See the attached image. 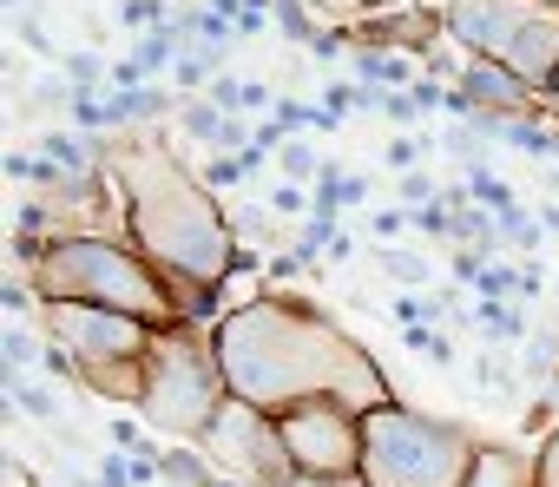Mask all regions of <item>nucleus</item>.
Returning a JSON list of instances; mask_svg holds the SVG:
<instances>
[{
	"instance_id": "1",
	"label": "nucleus",
	"mask_w": 559,
	"mask_h": 487,
	"mask_svg": "<svg viewBox=\"0 0 559 487\" xmlns=\"http://www.w3.org/2000/svg\"><path fill=\"white\" fill-rule=\"evenodd\" d=\"M211 356L224 369V389L263 415H290L304 402L376 415L395 402L382 363L310 297H257L250 310H230L211 330Z\"/></svg>"
},
{
	"instance_id": "2",
	"label": "nucleus",
	"mask_w": 559,
	"mask_h": 487,
	"mask_svg": "<svg viewBox=\"0 0 559 487\" xmlns=\"http://www.w3.org/2000/svg\"><path fill=\"white\" fill-rule=\"evenodd\" d=\"M106 178H119L126 191V243H139L158 277H191L217 290L250 258L230 230V211H217L204 171H185V158L165 139H126Z\"/></svg>"
},
{
	"instance_id": "3",
	"label": "nucleus",
	"mask_w": 559,
	"mask_h": 487,
	"mask_svg": "<svg viewBox=\"0 0 559 487\" xmlns=\"http://www.w3.org/2000/svg\"><path fill=\"white\" fill-rule=\"evenodd\" d=\"M27 284L40 290V304H93V310H119L139 317L152 330H178V304L158 277V264L139 243H119L106 230H60L47 237V251L27 264Z\"/></svg>"
},
{
	"instance_id": "4",
	"label": "nucleus",
	"mask_w": 559,
	"mask_h": 487,
	"mask_svg": "<svg viewBox=\"0 0 559 487\" xmlns=\"http://www.w3.org/2000/svg\"><path fill=\"white\" fill-rule=\"evenodd\" d=\"M480 435L421 408H376L362 415V474L369 487H461L474 467Z\"/></svg>"
},
{
	"instance_id": "5",
	"label": "nucleus",
	"mask_w": 559,
	"mask_h": 487,
	"mask_svg": "<svg viewBox=\"0 0 559 487\" xmlns=\"http://www.w3.org/2000/svg\"><path fill=\"white\" fill-rule=\"evenodd\" d=\"M230 389H224V369L211 356V330L198 336L191 323L165 330L145 356V395H139V421L152 435H171V441H204L211 421L224 415Z\"/></svg>"
},
{
	"instance_id": "6",
	"label": "nucleus",
	"mask_w": 559,
	"mask_h": 487,
	"mask_svg": "<svg viewBox=\"0 0 559 487\" xmlns=\"http://www.w3.org/2000/svg\"><path fill=\"white\" fill-rule=\"evenodd\" d=\"M211 454V467L237 487H297V461L284 448V421L250 408V402H224V415L211 421V435L198 441Z\"/></svg>"
},
{
	"instance_id": "7",
	"label": "nucleus",
	"mask_w": 559,
	"mask_h": 487,
	"mask_svg": "<svg viewBox=\"0 0 559 487\" xmlns=\"http://www.w3.org/2000/svg\"><path fill=\"white\" fill-rule=\"evenodd\" d=\"M40 336L60 343V349L80 363V376H93V369L145 363L165 330H152V323H139V317H119V310H93V304H40ZM80 389H86V382H80Z\"/></svg>"
},
{
	"instance_id": "8",
	"label": "nucleus",
	"mask_w": 559,
	"mask_h": 487,
	"mask_svg": "<svg viewBox=\"0 0 559 487\" xmlns=\"http://www.w3.org/2000/svg\"><path fill=\"white\" fill-rule=\"evenodd\" d=\"M284 421V448L297 461V480H336V474H362V415L343 402H304Z\"/></svg>"
},
{
	"instance_id": "9",
	"label": "nucleus",
	"mask_w": 559,
	"mask_h": 487,
	"mask_svg": "<svg viewBox=\"0 0 559 487\" xmlns=\"http://www.w3.org/2000/svg\"><path fill=\"white\" fill-rule=\"evenodd\" d=\"M533 0H441L448 40L461 47V60H507L513 34L533 21Z\"/></svg>"
},
{
	"instance_id": "10",
	"label": "nucleus",
	"mask_w": 559,
	"mask_h": 487,
	"mask_svg": "<svg viewBox=\"0 0 559 487\" xmlns=\"http://www.w3.org/2000/svg\"><path fill=\"white\" fill-rule=\"evenodd\" d=\"M349 34H356V47L428 60V54L448 40V21H441V8H402V14H369V21H349Z\"/></svg>"
},
{
	"instance_id": "11",
	"label": "nucleus",
	"mask_w": 559,
	"mask_h": 487,
	"mask_svg": "<svg viewBox=\"0 0 559 487\" xmlns=\"http://www.w3.org/2000/svg\"><path fill=\"white\" fill-rule=\"evenodd\" d=\"M454 93H467L474 112H539V93L507 60H467V73H461Z\"/></svg>"
},
{
	"instance_id": "12",
	"label": "nucleus",
	"mask_w": 559,
	"mask_h": 487,
	"mask_svg": "<svg viewBox=\"0 0 559 487\" xmlns=\"http://www.w3.org/2000/svg\"><path fill=\"white\" fill-rule=\"evenodd\" d=\"M507 67L533 86V93H546V80L559 73V21L552 14H533L520 34H513V47H507Z\"/></svg>"
},
{
	"instance_id": "13",
	"label": "nucleus",
	"mask_w": 559,
	"mask_h": 487,
	"mask_svg": "<svg viewBox=\"0 0 559 487\" xmlns=\"http://www.w3.org/2000/svg\"><path fill=\"white\" fill-rule=\"evenodd\" d=\"M461 487H533V454L513 441H480Z\"/></svg>"
},
{
	"instance_id": "14",
	"label": "nucleus",
	"mask_w": 559,
	"mask_h": 487,
	"mask_svg": "<svg viewBox=\"0 0 559 487\" xmlns=\"http://www.w3.org/2000/svg\"><path fill=\"white\" fill-rule=\"evenodd\" d=\"M158 467H165V487H224V474L211 467L204 448H165Z\"/></svg>"
},
{
	"instance_id": "15",
	"label": "nucleus",
	"mask_w": 559,
	"mask_h": 487,
	"mask_svg": "<svg viewBox=\"0 0 559 487\" xmlns=\"http://www.w3.org/2000/svg\"><path fill=\"white\" fill-rule=\"evenodd\" d=\"M8 402H14V415L60 428V395H53L47 382H34V376H8Z\"/></svg>"
},
{
	"instance_id": "16",
	"label": "nucleus",
	"mask_w": 559,
	"mask_h": 487,
	"mask_svg": "<svg viewBox=\"0 0 559 487\" xmlns=\"http://www.w3.org/2000/svg\"><path fill=\"white\" fill-rule=\"evenodd\" d=\"M178 126H185V139H191V145L217 152V145H224V126H230V112H217L211 99H185V106H178Z\"/></svg>"
},
{
	"instance_id": "17",
	"label": "nucleus",
	"mask_w": 559,
	"mask_h": 487,
	"mask_svg": "<svg viewBox=\"0 0 559 487\" xmlns=\"http://www.w3.org/2000/svg\"><path fill=\"white\" fill-rule=\"evenodd\" d=\"M224 73V54H211V47H185L178 54V67H171V93H211V80Z\"/></svg>"
},
{
	"instance_id": "18",
	"label": "nucleus",
	"mask_w": 559,
	"mask_h": 487,
	"mask_svg": "<svg viewBox=\"0 0 559 487\" xmlns=\"http://www.w3.org/2000/svg\"><path fill=\"white\" fill-rule=\"evenodd\" d=\"M467 198H474L480 211H493V217H513V211H520L513 185H507L500 171H487V165H467Z\"/></svg>"
},
{
	"instance_id": "19",
	"label": "nucleus",
	"mask_w": 559,
	"mask_h": 487,
	"mask_svg": "<svg viewBox=\"0 0 559 487\" xmlns=\"http://www.w3.org/2000/svg\"><path fill=\"white\" fill-rule=\"evenodd\" d=\"M270 27H276V40H290V47H310V40L323 34L304 0H270Z\"/></svg>"
},
{
	"instance_id": "20",
	"label": "nucleus",
	"mask_w": 559,
	"mask_h": 487,
	"mask_svg": "<svg viewBox=\"0 0 559 487\" xmlns=\"http://www.w3.org/2000/svg\"><path fill=\"white\" fill-rule=\"evenodd\" d=\"M474 382L493 389V395H520L526 376H520V363H513L507 349H480V356H474Z\"/></svg>"
},
{
	"instance_id": "21",
	"label": "nucleus",
	"mask_w": 559,
	"mask_h": 487,
	"mask_svg": "<svg viewBox=\"0 0 559 487\" xmlns=\"http://www.w3.org/2000/svg\"><path fill=\"white\" fill-rule=\"evenodd\" d=\"M323 165H330V158H323V152H317V145H310L304 132H297V139H290L284 152H276V171H284L290 185H317V178H323Z\"/></svg>"
},
{
	"instance_id": "22",
	"label": "nucleus",
	"mask_w": 559,
	"mask_h": 487,
	"mask_svg": "<svg viewBox=\"0 0 559 487\" xmlns=\"http://www.w3.org/2000/svg\"><path fill=\"white\" fill-rule=\"evenodd\" d=\"M474 317H480V336H493V343H526L533 336L520 304H474Z\"/></svg>"
},
{
	"instance_id": "23",
	"label": "nucleus",
	"mask_w": 559,
	"mask_h": 487,
	"mask_svg": "<svg viewBox=\"0 0 559 487\" xmlns=\"http://www.w3.org/2000/svg\"><path fill=\"white\" fill-rule=\"evenodd\" d=\"M0 356H8V376H27V369L47 356V336H34L27 323H8V336H0Z\"/></svg>"
},
{
	"instance_id": "24",
	"label": "nucleus",
	"mask_w": 559,
	"mask_h": 487,
	"mask_svg": "<svg viewBox=\"0 0 559 487\" xmlns=\"http://www.w3.org/2000/svg\"><path fill=\"white\" fill-rule=\"evenodd\" d=\"M230 230H237V243H276V211L270 204H230Z\"/></svg>"
},
{
	"instance_id": "25",
	"label": "nucleus",
	"mask_w": 559,
	"mask_h": 487,
	"mask_svg": "<svg viewBox=\"0 0 559 487\" xmlns=\"http://www.w3.org/2000/svg\"><path fill=\"white\" fill-rule=\"evenodd\" d=\"M402 343H408L421 363H435V369H454V343H448V330H441V323H415V330H402Z\"/></svg>"
},
{
	"instance_id": "26",
	"label": "nucleus",
	"mask_w": 559,
	"mask_h": 487,
	"mask_svg": "<svg viewBox=\"0 0 559 487\" xmlns=\"http://www.w3.org/2000/svg\"><path fill=\"white\" fill-rule=\"evenodd\" d=\"M382 277H395V284L421 290L435 271H428V258H421V251H402V243H382Z\"/></svg>"
},
{
	"instance_id": "27",
	"label": "nucleus",
	"mask_w": 559,
	"mask_h": 487,
	"mask_svg": "<svg viewBox=\"0 0 559 487\" xmlns=\"http://www.w3.org/2000/svg\"><path fill=\"white\" fill-rule=\"evenodd\" d=\"M467 297H474V304H520V271H513V264H487Z\"/></svg>"
},
{
	"instance_id": "28",
	"label": "nucleus",
	"mask_w": 559,
	"mask_h": 487,
	"mask_svg": "<svg viewBox=\"0 0 559 487\" xmlns=\"http://www.w3.org/2000/svg\"><path fill=\"white\" fill-rule=\"evenodd\" d=\"M284 132H336V119L323 112V106H304V99H276V112H270Z\"/></svg>"
},
{
	"instance_id": "29",
	"label": "nucleus",
	"mask_w": 559,
	"mask_h": 487,
	"mask_svg": "<svg viewBox=\"0 0 559 487\" xmlns=\"http://www.w3.org/2000/svg\"><path fill=\"white\" fill-rule=\"evenodd\" d=\"M343 165H323V178L310 185V217H323V224H336V211H343Z\"/></svg>"
},
{
	"instance_id": "30",
	"label": "nucleus",
	"mask_w": 559,
	"mask_h": 487,
	"mask_svg": "<svg viewBox=\"0 0 559 487\" xmlns=\"http://www.w3.org/2000/svg\"><path fill=\"white\" fill-rule=\"evenodd\" d=\"M395 323H402V330H415V323H448V297L408 290V297H395Z\"/></svg>"
},
{
	"instance_id": "31",
	"label": "nucleus",
	"mask_w": 559,
	"mask_h": 487,
	"mask_svg": "<svg viewBox=\"0 0 559 487\" xmlns=\"http://www.w3.org/2000/svg\"><path fill=\"white\" fill-rule=\"evenodd\" d=\"M428 152H435V139H421V132H402V139H389V152H382V165L408 178V171H421V158H428Z\"/></svg>"
},
{
	"instance_id": "32",
	"label": "nucleus",
	"mask_w": 559,
	"mask_h": 487,
	"mask_svg": "<svg viewBox=\"0 0 559 487\" xmlns=\"http://www.w3.org/2000/svg\"><path fill=\"white\" fill-rule=\"evenodd\" d=\"M165 21H171V0H119V27H132V34H152Z\"/></svg>"
},
{
	"instance_id": "33",
	"label": "nucleus",
	"mask_w": 559,
	"mask_h": 487,
	"mask_svg": "<svg viewBox=\"0 0 559 487\" xmlns=\"http://www.w3.org/2000/svg\"><path fill=\"white\" fill-rule=\"evenodd\" d=\"M263 204H270L276 217H310V185H290V178H276V185L263 191Z\"/></svg>"
},
{
	"instance_id": "34",
	"label": "nucleus",
	"mask_w": 559,
	"mask_h": 487,
	"mask_svg": "<svg viewBox=\"0 0 559 487\" xmlns=\"http://www.w3.org/2000/svg\"><path fill=\"white\" fill-rule=\"evenodd\" d=\"M204 99H211L217 112H230V119H243V106H250V80H230V73H217Z\"/></svg>"
},
{
	"instance_id": "35",
	"label": "nucleus",
	"mask_w": 559,
	"mask_h": 487,
	"mask_svg": "<svg viewBox=\"0 0 559 487\" xmlns=\"http://www.w3.org/2000/svg\"><path fill=\"white\" fill-rule=\"evenodd\" d=\"M330 237H336V224H323V217H310V224L297 230V243H290V251H297L304 264H317V258H330Z\"/></svg>"
},
{
	"instance_id": "36",
	"label": "nucleus",
	"mask_w": 559,
	"mask_h": 487,
	"mask_svg": "<svg viewBox=\"0 0 559 487\" xmlns=\"http://www.w3.org/2000/svg\"><path fill=\"white\" fill-rule=\"evenodd\" d=\"M356 54V34L349 27H323L317 40H310V60H323V67H336V60H349Z\"/></svg>"
},
{
	"instance_id": "37",
	"label": "nucleus",
	"mask_w": 559,
	"mask_h": 487,
	"mask_svg": "<svg viewBox=\"0 0 559 487\" xmlns=\"http://www.w3.org/2000/svg\"><path fill=\"white\" fill-rule=\"evenodd\" d=\"M349 73H356V86H376V93H382V80H389V54L356 47V54H349Z\"/></svg>"
},
{
	"instance_id": "38",
	"label": "nucleus",
	"mask_w": 559,
	"mask_h": 487,
	"mask_svg": "<svg viewBox=\"0 0 559 487\" xmlns=\"http://www.w3.org/2000/svg\"><path fill=\"white\" fill-rule=\"evenodd\" d=\"M323 112H330V119L362 112V86H356V80H330V86H323Z\"/></svg>"
},
{
	"instance_id": "39",
	"label": "nucleus",
	"mask_w": 559,
	"mask_h": 487,
	"mask_svg": "<svg viewBox=\"0 0 559 487\" xmlns=\"http://www.w3.org/2000/svg\"><path fill=\"white\" fill-rule=\"evenodd\" d=\"M40 290H27V284H0V310H8V323H27V317H40V304H34Z\"/></svg>"
},
{
	"instance_id": "40",
	"label": "nucleus",
	"mask_w": 559,
	"mask_h": 487,
	"mask_svg": "<svg viewBox=\"0 0 559 487\" xmlns=\"http://www.w3.org/2000/svg\"><path fill=\"white\" fill-rule=\"evenodd\" d=\"M14 34H21V47H27V54H47V60H67V54L53 47V34H47V27H40L34 14H14Z\"/></svg>"
},
{
	"instance_id": "41",
	"label": "nucleus",
	"mask_w": 559,
	"mask_h": 487,
	"mask_svg": "<svg viewBox=\"0 0 559 487\" xmlns=\"http://www.w3.org/2000/svg\"><path fill=\"white\" fill-rule=\"evenodd\" d=\"M243 178H250L243 158H211V165H204V185H211V191H237Z\"/></svg>"
},
{
	"instance_id": "42",
	"label": "nucleus",
	"mask_w": 559,
	"mask_h": 487,
	"mask_svg": "<svg viewBox=\"0 0 559 487\" xmlns=\"http://www.w3.org/2000/svg\"><path fill=\"white\" fill-rule=\"evenodd\" d=\"M402 204H408V211H428V204H441V185H435L428 171H408V178H402Z\"/></svg>"
},
{
	"instance_id": "43",
	"label": "nucleus",
	"mask_w": 559,
	"mask_h": 487,
	"mask_svg": "<svg viewBox=\"0 0 559 487\" xmlns=\"http://www.w3.org/2000/svg\"><path fill=\"white\" fill-rule=\"evenodd\" d=\"M533 487H559V428L539 441V454H533Z\"/></svg>"
},
{
	"instance_id": "44",
	"label": "nucleus",
	"mask_w": 559,
	"mask_h": 487,
	"mask_svg": "<svg viewBox=\"0 0 559 487\" xmlns=\"http://www.w3.org/2000/svg\"><path fill=\"white\" fill-rule=\"evenodd\" d=\"M310 264L297 258V251H276V258H263V284H297Z\"/></svg>"
},
{
	"instance_id": "45",
	"label": "nucleus",
	"mask_w": 559,
	"mask_h": 487,
	"mask_svg": "<svg viewBox=\"0 0 559 487\" xmlns=\"http://www.w3.org/2000/svg\"><path fill=\"white\" fill-rule=\"evenodd\" d=\"M448 93H454V86H441V80H428V73H421V80H415V86H408V99H415V106H421V119H428V112H435V106H441V112H448Z\"/></svg>"
},
{
	"instance_id": "46",
	"label": "nucleus",
	"mask_w": 559,
	"mask_h": 487,
	"mask_svg": "<svg viewBox=\"0 0 559 487\" xmlns=\"http://www.w3.org/2000/svg\"><path fill=\"white\" fill-rule=\"evenodd\" d=\"M99 487H132V461L112 448V454H99V474H93Z\"/></svg>"
},
{
	"instance_id": "47",
	"label": "nucleus",
	"mask_w": 559,
	"mask_h": 487,
	"mask_svg": "<svg viewBox=\"0 0 559 487\" xmlns=\"http://www.w3.org/2000/svg\"><path fill=\"white\" fill-rule=\"evenodd\" d=\"M382 119H395V126H415V119H421V106H415L408 93H382Z\"/></svg>"
},
{
	"instance_id": "48",
	"label": "nucleus",
	"mask_w": 559,
	"mask_h": 487,
	"mask_svg": "<svg viewBox=\"0 0 559 487\" xmlns=\"http://www.w3.org/2000/svg\"><path fill=\"white\" fill-rule=\"evenodd\" d=\"M487 264H493V258H480V251H454V284H467V290H474Z\"/></svg>"
},
{
	"instance_id": "49",
	"label": "nucleus",
	"mask_w": 559,
	"mask_h": 487,
	"mask_svg": "<svg viewBox=\"0 0 559 487\" xmlns=\"http://www.w3.org/2000/svg\"><path fill=\"white\" fill-rule=\"evenodd\" d=\"M310 14H330L336 27H349V14H362V0H304Z\"/></svg>"
},
{
	"instance_id": "50",
	"label": "nucleus",
	"mask_w": 559,
	"mask_h": 487,
	"mask_svg": "<svg viewBox=\"0 0 559 487\" xmlns=\"http://www.w3.org/2000/svg\"><path fill=\"white\" fill-rule=\"evenodd\" d=\"M270 27V8H250V0H243V8H237V40H257Z\"/></svg>"
},
{
	"instance_id": "51",
	"label": "nucleus",
	"mask_w": 559,
	"mask_h": 487,
	"mask_svg": "<svg viewBox=\"0 0 559 487\" xmlns=\"http://www.w3.org/2000/svg\"><path fill=\"white\" fill-rule=\"evenodd\" d=\"M415 230V211H376V237H402Z\"/></svg>"
},
{
	"instance_id": "52",
	"label": "nucleus",
	"mask_w": 559,
	"mask_h": 487,
	"mask_svg": "<svg viewBox=\"0 0 559 487\" xmlns=\"http://www.w3.org/2000/svg\"><path fill=\"white\" fill-rule=\"evenodd\" d=\"M369 191H376V185H369L362 171H349V178H343V211H349V204H369Z\"/></svg>"
},
{
	"instance_id": "53",
	"label": "nucleus",
	"mask_w": 559,
	"mask_h": 487,
	"mask_svg": "<svg viewBox=\"0 0 559 487\" xmlns=\"http://www.w3.org/2000/svg\"><path fill=\"white\" fill-rule=\"evenodd\" d=\"M539 284H546V277H539L533 264H520V310H526V304H539Z\"/></svg>"
},
{
	"instance_id": "54",
	"label": "nucleus",
	"mask_w": 559,
	"mask_h": 487,
	"mask_svg": "<svg viewBox=\"0 0 559 487\" xmlns=\"http://www.w3.org/2000/svg\"><path fill=\"white\" fill-rule=\"evenodd\" d=\"M349 258H356V237L336 224V237H330V264H349Z\"/></svg>"
},
{
	"instance_id": "55",
	"label": "nucleus",
	"mask_w": 559,
	"mask_h": 487,
	"mask_svg": "<svg viewBox=\"0 0 559 487\" xmlns=\"http://www.w3.org/2000/svg\"><path fill=\"white\" fill-rule=\"evenodd\" d=\"M402 8H415V0H362V21L369 14H402Z\"/></svg>"
},
{
	"instance_id": "56",
	"label": "nucleus",
	"mask_w": 559,
	"mask_h": 487,
	"mask_svg": "<svg viewBox=\"0 0 559 487\" xmlns=\"http://www.w3.org/2000/svg\"><path fill=\"white\" fill-rule=\"evenodd\" d=\"M8 178H34V152H8Z\"/></svg>"
},
{
	"instance_id": "57",
	"label": "nucleus",
	"mask_w": 559,
	"mask_h": 487,
	"mask_svg": "<svg viewBox=\"0 0 559 487\" xmlns=\"http://www.w3.org/2000/svg\"><path fill=\"white\" fill-rule=\"evenodd\" d=\"M297 487H369V474H336V480H297Z\"/></svg>"
},
{
	"instance_id": "58",
	"label": "nucleus",
	"mask_w": 559,
	"mask_h": 487,
	"mask_svg": "<svg viewBox=\"0 0 559 487\" xmlns=\"http://www.w3.org/2000/svg\"><path fill=\"white\" fill-rule=\"evenodd\" d=\"M539 395H546V408H552V415H559V376H552V382H546V389H539Z\"/></svg>"
},
{
	"instance_id": "59",
	"label": "nucleus",
	"mask_w": 559,
	"mask_h": 487,
	"mask_svg": "<svg viewBox=\"0 0 559 487\" xmlns=\"http://www.w3.org/2000/svg\"><path fill=\"white\" fill-rule=\"evenodd\" d=\"M539 106H559V73L546 80V93H539Z\"/></svg>"
},
{
	"instance_id": "60",
	"label": "nucleus",
	"mask_w": 559,
	"mask_h": 487,
	"mask_svg": "<svg viewBox=\"0 0 559 487\" xmlns=\"http://www.w3.org/2000/svg\"><path fill=\"white\" fill-rule=\"evenodd\" d=\"M533 8H539V14H552V21H559V0H533Z\"/></svg>"
},
{
	"instance_id": "61",
	"label": "nucleus",
	"mask_w": 559,
	"mask_h": 487,
	"mask_svg": "<svg viewBox=\"0 0 559 487\" xmlns=\"http://www.w3.org/2000/svg\"><path fill=\"white\" fill-rule=\"evenodd\" d=\"M224 487H237V480H224Z\"/></svg>"
}]
</instances>
